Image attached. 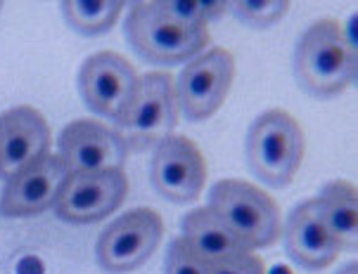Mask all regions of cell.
Returning a JSON list of instances; mask_svg holds the SVG:
<instances>
[{"label": "cell", "instance_id": "6da1fadb", "mask_svg": "<svg viewBox=\"0 0 358 274\" xmlns=\"http://www.w3.org/2000/svg\"><path fill=\"white\" fill-rule=\"evenodd\" d=\"M294 76L308 95L323 100L356 81V47L335 20H320L304 31L294 50Z\"/></svg>", "mask_w": 358, "mask_h": 274}, {"label": "cell", "instance_id": "7a4b0ae2", "mask_svg": "<svg viewBox=\"0 0 358 274\" xmlns=\"http://www.w3.org/2000/svg\"><path fill=\"white\" fill-rule=\"evenodd\" d=\"M304 132L282 109H271L250 125L247 163L264 185L287 187L304 161Z\"/></svg>", "mask_w": 358, "mask_h": 274}, {"label": "cell", "instance_id": "3957f363", "mask_svg": "<svg viewBox=\"0 0 358 274\" xmlns=\"http://www.w3.org/2000/svg\"><path fill=\"white\" fill-rule=\"evenodd\" d=\"M126 36L133 50L152 64H180L209 45L206 26H185L159 8V3H136L126 17Z\"/></svg>", "mask_w": 358, "mask_h": 274}, {"label": "cell", "instance_id": "277c9868", "mask_svg": "<svg viewBox=\"0 0 358 274\" xmlns=\"http://www.w3.org/2000/svg\"><path fill=\"white\" fill-rule=\"evenodd\" d=\"M209 208L250 251L280 236V208L264 190L245 180H221L209 192Z\"/></svg>", "mask_w": 358, "mask_h": 274}, {"label": "cell", "instance_id": "5b68a950", "mask_svg": "<svg viewBox=\"0 0 358 274\" xmlns=\"http://www.w3.org/2000/svg\"><path fill=\"white\" fill-rule=\"evenodd\" d=\"M176 121H178V105H176L173 78L166 71H157L138 78L114 123L126 142V149H145L157 147L162 139L171 135Z\"/></svg>", "mask_w": 358, "mask_h": 274}, {"label": "cell", "instance_id": "8992f818", "mask_svg": "<svg viewBox=\"0 0 358 274\" xmlns=\"http://www.w3.org/2000/svg\"><path fill=\"white\" fill-rule=\"evenodd\" d=\"M164 234L162 215L152 208H133L109 222L98 239V263L105 272L124 274L152 258Z\"/></svg>", "mask_w": 358, "mask_h": 274}, {"label": "cell", "instance_id": "52a82bcc", "mask_svg": "<svg viewBox=\"0 0 358 274\" xmlns=\"http://www.w3.org/2000/svg\"><path fill=\"white\" fill-rule=\"evenodd\" d=\"M235 78V59L223 47L197 54L180 71L176 105L190 121H204L226 102Z\"/></svg>", "mask_w": 358, "mask_h": 274}, {"label": "cell", "instance_id": "ba28073f", "mask_svg": "<svg viewBox=\"0 0 358 274\" xmlns=\"http://www.w3.org/2000/svg\"><path fill=\"white\" fill-rule=\"evenodd\" d=\"M129 194V178L124 170L98 173H69L62 182L52 208L66 222L83 224L107 218Z\"/></svg>", "mask_w": 358, "mask_h": 274}, {"label": "cell", "instance_id": "9c48e42d", "mask_svg": "<svg viewBox=\"0 0 358 274\" xmlns=\"http://www.w3.org/2000/svg\"><path fill=\"white\" fill-rule=\"evenodd\" d=\"M152 185L164 199L173 204H190L202 194L206 182V161L190 137L169 135L152 156Z\"/></svg>", "mask_w": 358, "mask_h": 274}, {"label": "cell", "instance_id": "30bf717a", "mask_svg": "<svg viewBox=\"0 0 358 274\" xmlns=\"http://www.w3.org/2000/svg\"><path fill=\"white\" fill-rule=\"evenodd\" d=\"M59 158L66 173L121 170L129 149L121 135L100 121H74L59 135Z\"/></svg>", "mask_w": 358, "mask_h": 274}, {"label": "cell", "instance_id": "8fae6325", "mask_svg": "<svg viewBox=\"0 0 358 274\" xmlns=\"http://www.w3.org/2000/svg\"><path fill=\"white\" fill-rule=\"evenodd\" d=\"M136 69L117 52L88 57L78 74V90L88 109L107 119H117L136 85Z\"/></svg>", "mask_w": 358, "mask_h": 274}, {"label": "cell", "instance_id": "7c38bea8", "mask_svg": "<svg viewBox=\"0 0 358 274\" xmlns=\"http://www.w3.org/2000/svg\"><path fill=\"white\" fill-rule=\"evenodd\" d=\"M62 158L48 154L34 166L20 170L8 178L5 192L0 197V213L5 218H29L48 211L57 199V192L66 180Z\"/></svg>", "mask_w": 358, "mask_h": 274}, {"label": "cell", "instance_id": "4fadbf2b", "mask_svg": "<svg viewBox=\"0 0 358 274\" xmlns=\"http://www.w3.org/2000/svg\"><path fill=\"white\" fill-rule=\"evenodd\" d=\"M50 128L31 107H15L0 114V173L17 175L48 156Z\"/></svg>", "mask_w": 358, "mask_h": 274}, {"label": "cell", "instance_id": "5bb4252c", "mask_svg": "<svg viewBox=\"0 0 358 274\" xmlns=\"http://www.w3.org/2000/svg\"><path fill=\"white\" fill-rule=\"evenodd\" d=\"M287 253L304 270H325L335 263L339 246L332 239L318 199H308L289 213L285 227Z\"/></svg>", "mask_w": 358, "mask_h": 274}, {"label": "cell", "instance_id": "9a60e30c", "mask_svg": "<svg viewBox=\"0 0 358 274\" xmlns=\"http://www.w3.org/2000/svg\"><path fill=\"white\" fill-rule=\"evenodd\" d=\"M183 239L209 265L252 253L209 206L190 211L183 218Z\"/></svg>", "mask_w": 358, "mask_h": 274}, {"label": "cell", "instance_id": "2e32d148", "mask_svg": "<svg viewBox=\"0 0 358 274\" xmlns=\"http://www.w3.org/2000/svg\"><path fill=\"white\" fill-rule=\"evenodd\" d=\"M323 218L339 251H356L358 246V194L347 180L327 182L320 192Z\"/></svg>", "mask_w": 358, "mask_h": 274}, {"label": "cell", "instance_id": "e0dca14e", "mask_svg": "<svg viewBox=\"0 0 358 274\" xmlns=\"http://www.w3.org/2000/svg\"><path fill=\"white\" fill-rule=\"evenodd\" d=\"M64 12V20L74 31L83 36L105 33L117 24L124 3H83V0H69L59 5Z\"/></svg>", "mask_w": 358, "mask_h": 274}, {"label": "cell", "instance_id": "ac0fdd59", "mask_svg": "<svg viewBox=\"0 0 358 274\" xmlns=\"http://www.w3.org/2000/svg\"><path fill=\"white\" fill-rule=\"evenodd\" d=\"M230 3H199V0H164L159 8L185 26H206L209 22L223 17Z\"/></svg>", "mask_w": 358, "mask_h": 274}, {"label": "cell", "instance_id": "d6986e66", "mask_svg": "<svg viewBox=\"0 0 358 274\" xmlns=\"http://www.w3.org/2000/svg\"><path fill=\"white\" fill-rule=\"evenodd\" d=\"M230 8L242 24L254 29H266L282 20L289 3H285V0H259V3H230Z\"/></svg>", "mask_w": 358, "mask_h": 274}, {"label": "cell", "instance_id": "ffe728a7", "mask_svg": "<svg viewBox=\"0 0 358 274\" xmlns=\"http://www.w3.org/2000/svg\"><path fill=\"white\" fill-rule=\"evenodd\" d=\"M164 274H209V263H204V260L187 246L183 236H178V239L169 246Z\"/></svg>", "mask_w": 358, "mask_h": 274}, {"label": "cell", "instance_id": "44dd1931", "mask_svg": "<svg viewBox=\"0 0 358 274\" xmlns=\"http://www.w3.org/2000/svg\"><path fill=\"white\" fill-rule=\"evenodd\" d=\"M209 274H266L264 260L254 253H247L242 258L223 260V263H211Z\"/></svg>", "mask_w": 358, "mask_h": 274}, {"label": "cell", "instance_id": "7402d4cb", "mask_svg": "<svg viewBox=\"0 0 358 274\" xmlns=\"http://www.w3.org/2000/svg\"><path fill=\"white\" fill-rule=\"evenodd\" d=\"M337 274H358V265L356 263H349L347 267H342Z\"/></svg>", "mask_w": 358, "mask_h": 274}, {"label": "cell", "instance_id": "603a6c76", "mask_svg": "<svg viewBox=\"0 0 358 274\" xmlns=\"http://www.w3.org/2000/svg\"><path fill=\"white\" fill-rule=\"evenodd\" d=\"M0 8H3V5H0Z\"/></svg>", "mask_w": 358, "mask_h": 274}]
</instances>
